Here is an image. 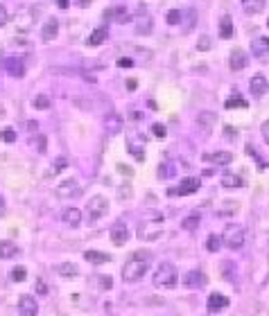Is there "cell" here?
I'll return each mask as SVG.
<instances>
[{
  "instance_id": "7dc6e473",
  "label": "cell",
  "mask_w": 269,
  "mask_h": 316,
  "mask_svg": "<svg viewBox=\"0 0 269 316\" xmlns=\"http://www.w3.org/2000/svg\"><path fill=\"white\" fill-rule=\"evenodd\" d=\"M127 88H129V91H136V79H127Z\"/></svg>"
},
{
  "instance_id": "b9f144b4",
  "label": "cell",
  "mask_w": 269,
  "mask_h": 316,
  "mask_svg": "<svg viewBox=\"0 0 269 316\" xmlns=\"http://www.w3.org/2000/svg\"><path fill=\"white\" fill-rule=\"evenodd\" d=\"M116 66H118V68H132V66H134V61L129 59V57H120Z\"/></svg>"
},
{
  "instance_id": "60d3db41",
  "label": "cell",
  "mask_w": 269,
  "mask_h": 316,
  "mask_svg": "<svg viewBox=\"0 0 269 316\" xmlns=\"http://www.w3.org/2000/svg\"><path fill=\"white\" fill-rule=\"evenodd\" d=\"M7 23H9V12L5 5H0V27H5Z\"/></svg>"
},
{
  "instance_id": "5b68a950",
  "label": "cell",
  "mask_w": 269,
  "mask_h": 316,
  "mask_svg": "<svg viewBox=\"0 0 269 316\" xmlns=\"http://www.w3.org/2000/svg\"><path fill=\"white\" fill-rule=\"evenodd\" d=\"M222 244H226L229 249L237 251L244 246V228L237 224H231L224 228V235H222Z\"/></svg>"
},
{
  "instance_id": "277c9868",
  "label": "cell",
  "mask_w": 269,
  "mask_h": 316,
  "mask_svg": "<svg viewBox=\"0 0 269 316\" xmlns=\"http://www.w3.org/2000/svg\"><path fill=\"white\" fill-rule=\"evenodd\" d=\"M109 212V201H106L102 194H95V197L88 199V204H86V217L88 221H98L102 219Z\"/></svg>"
},
{
  "instance_id": "cb8c5ba5",
  "label": "cell",
  "mask_w": 269,
  "mask_h": 316,
  "mask_svg": "<svg viewBox=\"0 0 269 316\" xmlns=\"http://www.w3.org/2000/svg\"><path fill=\"white\" fill-rule=\"evenodd\" d=\"M18 255V244L14 242H0V260H9V257Z\"/></svg>"
},
{
  "instance_id": "5bb4252c",
  "label": "cell",
  "mask_w": 269,
  "mask_h": 316,
  "mask_svg": "<svg viewBox=\"0 0 269 316\" xmlns=\"http://www.w3.org/2000/svg\"><path fill=\"white\" fill-rule=\"evenodd\" d=\"M184 284L188 287V289H202L203 284H206V276H203L202 271H188L184 276Z\"/></svg>"
},
{
  "instance_id": "ee69618b",
  "label": "cell",
  "mask_w": 269,
  "mask_h": 316,
  "mask_svg": "<svg viewBox=\"0 0 269 316\" xmlns=\"http://www.w3.org/2000/svg\"><path fill=\"white\" fill-rule=\"evenodd\" d=\"M224 136H226V138H229V140H233V138H235V136H237V131H235V129H233V126H224Z\"/></svg>"
},
{
  "instance_id": "ab89813d",
  "label": "cell",
  "mask_w": 269,
  "mask_h": 316,
  "mask_svg": "<svg viewBox=\"0 0 269 316\" xmlns=\"http://www.w3.org/2000/svg\"><path fill=\"white\" fill-rule=\"evenodd\" d=\"M0 138L5 140V142H14V140H16V131H14V129H5V131L0 133Z\"/></svg>"
},
{
  "instance_id": "4dcf8cb0",
  "label": "cell",
  "mask_w": 269,
  "mask_h": 316,
  "mask_svg": "<svg viewBox=\"0 0 269 316\" xmlns=\"http://www.w3.org/2000/svg\"><path fill=\"white\" fill-rule=\"evenodd\" d=\"M219 246H222V237H217V235H208V239H206V251H210V253H215V251H219Z\"/></svg>"
},
{
  "instance_id": "7bdbcfd3",
  "label": "cell",
  "mask_w": 269,
  "mask_h": 316,
  "mask_svg": "<svg viewBox=\"0 0 269 316\" xmlns=\"http://www.w3.org/2000/svg\"><path fill=\"white\" fill-rule=\"evenodd\" d=\"M260 133H263L265 142L269 145V120H265V122H263V126H260Z\"/></svg>"
},
{
  "instance_id": "7a4b0ae2",
  "label": "cell",
  "mask_w": 269,
  "mask_h": 316,
  "mask_svg": "<svg viewBox=\"0 0 269 316\" xmlns=\"http://www.w3.org/2000/svg\"><path fill=\"white\" fill-rule=\"evenodd\" d=\"M154 287L158 289H174L179 284V271L172 262H163L158 264V269L154 271Z\"/></svg>"
},
{
  "instance_id": "d590c367",
  "label": "cell",
  "mask_w": 269,
  "mask_h": 316,
  "mask_svg": "<svg viewBox=\"0 0 269 316\" xmlns=\"http://www.w3.org/2000/svg\"><path fill=\"white\" fill-rule=\"evenodd\" d=\"M168 23H170V25H179V23H181V9H172V12L168 14Z\"/></svg>"
},
{
  "instance_id": "3957f363",
  "label": "cell",
  "mask_w": 269,
  "mask_h": 316,
  "mask_svg": "<svg viewBox=\"0 0 269 316\" xmlns=\"http://www.w3.org/2000/svg\"><path fill=\"white\" fill-rule=\"evenodd\" d=\"M163 217H156L154 221H143V224L138 226V239H143V242H154L158 237L163 235Z\"/></svg>"
},
{
  "instance_id": "8d00e7d4",
  "label": "cell",
  "mask_w": 269,
  "mask_h": 316,
  "mask_svg": "<svg viewBox=\"0 0 269 316\" xmlns=\"http://www.w3.org/2000/svg\"><path fill=\"white\" fill-rule=\"evenodd\" d=\"M98 284L102 289H111L113 287V278L111 276H98Z\"/></svg>"
},
{
  "instance_id": "4316f807",
  "label": "cell",
  "mask_w": 269,
  "mask_h": 316,
  "mask_svg": "<svg viewBox=\"0 0 269 316\" xmlns=\"http://www.w3.org/2000/svg\"><path fill=\"white\" fill-rule=\"evenodd\" d=\"M247 104H249V102H247L240 93H233V95L224 102V106H226V109H247Z\"/></svg>"
},
{
  "instance_id": "d6a6232c",
  "label": "cell",
  "mask_w": 269,
  "mask_h": 316,
  "mask_svg": "<svg viewBox=\"0 0 269 316\" xmlns=\"http://www.w3.org/2000/svg\"><path fill=\"white\" fill-rule=\"evenodd\" d=\"M9 278H12L14 283H23L27 278V271H25V267H14L12 269V273H9Z\"/></svg>"
},
{
  "instance_id": "f1b7e54d",
  "label": "cell",
  "mask_w": 269,
  "mask_h": 316,
  "mask_svg": "<svg viewBox=\"0 0 269 316\" xmlns=\"http://www.w3.org/2000/svg\"><path fill=\"white\" fill-rule=\"evenodd\" d=\"M233 34H235V30H233V20H231V16H224L222 25H219V36H222V39H233Z\"/></svg>"
},
{
  "instance_id": "74e56055",
  "label": "cell",
  "mask_w": 269,
  "mask_h": 316,
  "mask_svg": "<svg viewBox=\"0 0 269 316\" xmlns=\"http://www.w3.org/2000/svg\"><path fill=\"white\" fill-rule=\"evenodd\" d=\"M151 133L156 136V138H165V133H168V129H165L161 122H156V125H151Z\"/></svg>"
},
{
  "instance_id": "f546056e",
  "label": "cell",
  "mask_w": 269,
  "mask_h": 316,
  "mask_svg": "<svg viewBox=\"0 0 269 316\" xmlns=\"http://www.w3.org/2000/svg\"><path fill=\"white\" fill-rule=\"evenodd\" d=\"M199 221H202L199 215H190V217H185L184 221H181V228H185V231H195V228L199 226Z\"/></svg>"
},
{
  "instance_id": "681fc988",
  "label": "cell",
  "mask_w": 269,
  "mask_h": 316,
  "mask_svg": "<svg viewBox=\"0 0 269 316\" xmlns=\"http://www.w3.org/2000/svg\"><path fill=\"white\" fill-rule=\"evenodd\" d=\"M59 5L64 7V9H66V7H68V0H59Z\"/></svg>"
},
{
  "instance_id": "83f0119b",
  "label": "cell",
  "mask_w": 269,
  "mask_h": 316,
  "mask_svg": "<svg viewBox=\"0 0 269 316\" xmlns=\"http://www.w3.org/2000/svg\"><path fill=\"white\" fill-rule=\"evenodd\" d=\"M265 2L267 0H242V7L247 14H260L265 9Z\"/></svg>"
},
{
  "instance_id": "d6986e66",
  "label": "cell",
  "mask_w": 269,
  "mask_h": 316,
  "mask_svg": "<svg viewBox=\"0 0 269 316\" xmlns=\"http://www.w3.org/2000/svg\"><path fill=\"white\" fill-rule=\"evenodd\" d=\"M247 63H249V57L244 54V50L235 47V50L231 52V70H242Z\"/></svg>"
},
{
  "instance_id": "8992f818",
  "label": "cell",
  "mask_w": 269,
  "mask_h": 316,
  "mask_svg": "<svg viewBox=\"0 0 269 316\" xmlns=\"http://www.w3.org/2000/svg\"><path fill=\"white\" fill-rule=\"evenodd\" d=\"M199 185H202V181H199L197 176H185V178H181L179 188H172L168 194H170V197H188V194H195V192L199 190Z\"/></svg>"
},
{
  "instance_id": "816d5d0a",
  "label": "cell",
  "mask_w": 269,
  "mask_h": 316,
  "mask_svg": "<svg viewBox=\"0 0 269 316\" xmlns=\"http://www.w3.org/2000/svg\"><path fill=\"white\" fill-rule=\"evenodd\" d=\"M267 25H269V20H267Z\"/></svg>"
},
{
  "instance_id": "e575fe53",
  "label": "cell",
  "mask_w": 269,
  "mask_h": 316,
  "mask_svg": "<svg viewBox=\"0 0 269 316\" xmlns=\"http://www.w3.org/2000/svg\"><path fill=\"white\" fill-rule=\"evenodd\" d=\"M174 176V165H161L158 167V178H170Z\"/></svg>"
},
{
  "instance_id": "f6af8a7d",
  "label": "cell",
  "mask_w": 269,
  "mask_h": 316,
  "mask_svg": "<svg viewBox=\"0 0 269 316\" xmlns=\"http://www.w3.org/2000/svg\"><path fill=\"white\" fill-rule=\"evenodd\" d=\"M36 291H39L41 296H43V294H48V284L43 283V280H36Z\"/></svg>"
},
{
  "instance_id": "ffe728a7",
  "label": "cell",
  "mask_w": 269,
  "mask_h": 316,
  "mask_svg": "<svg viewBox=\"0 0 269 316\" xmlns=\"http://www.w3.org/2000/svg\"><path fill=\"white\" fill-rule=\"evenodd\" d=\"M106 18L116 20V23H127V20L132 18L129 16V12H127V7H113V9H109V12L104 14Z\"/></svg>"
},
{
  "instance_id": "4fadbf2b",
  "label": "cell",
  "mask_w": 269,
  "mask_h": 316,
  "mask_svg": "<svg viewBox=\"0 0 269 316\" xmlns=\"http://www.w3.org/2000/svg\"><path fill=\"white\" fill-rule=\"evenodd\" d=\"M206 307H208L210 314H215V312H222V310H226V307H229V298L215 291V294H210V296H208V300H206Z\"/></svg>"
},
{
  "instance_id": "f907efd6",
  "label": "cell",
  "mask_w": 269,
  "mask_h": 316,
  "mask_svg": "<svg viewBox=\"0 0 269 316\" xmlns=\"http://www.w3.org/2000/svg\"><path fill=\"white\" fill-rule=\"evenodd\" d=\"M2 208H5V201H2V197H0V210H2Z\"/></svg>"
},
{
  "instance_id": "30bf717a",
  "label": "cell",
  "mask_w": 269,
  "mask_h": 316,
  "mask_svg": "<svg viewBox=\"0 0 269 316\" xmlns=\"http://www.w3.org/2000/svg\"><path fill=\"white\" fill-rule=\"evenodd\" d=\"M18 312L20 316H36L39 314V305H36V298L27 296V294H23V296L18 298Z\"/></svg>"
},
{
  "instance_id": "52a82bcc",
  "label": "cell",
  "mask_w": 269,
  "mask_h": 316,
  "mask_svg": "<svg viewBox=\"0 0 269 316\" xmlns=\"http://www.w3.org/2000/svg\"><path fill=\"white\" fill-rule=\"evenodd\" d=\"M215 122H217L215 113H210V111H202V113H199V115H197V126H199V131H202V136H210V133H213Z\"/></svg>"
},
{
  "instance_id": "e0dca14e",
  "label": "cell",
  "mask_w": 269,
  "mask_h": 316,
  "mask_svg": "<svg viewBox=\"0 0 269 316\" xmlns=\"http://www.w3.org/2000/svg\"><path fill=\"white\" fill-rule=\"evenodd\" d=\"M5 70L12 75V77H23V75H25V63H23V59L12 57V59L5 61Z\"/></svg>"
},
{
  "instance_id": "2e32d148",
  "label": "cell",
  "mask_w": 269,
  "mask_h": 316,
  "mask_svg": "<svg viewBox=\"0 0 269 316\" xmlns=\"http://www.w3.org/2000/svg\"><path fill=\"white\" fill-rule=\"evenodd\" d=\"M251 52H253V57H258V59L269 57V36H258V39L251 43Z\"/></svg>"
},
{
  "instance_id": "9c48e42d",
  "label": "cell",
  "mask_w": 269,
  "mask_h": 316,
  "mask_svg": "<svg viewBox=\"0 0 269 316\" xmlns=\"http://www.w3.org/2000/svg\"><path fill=\"white\" fill-rule=\"evenodd\" d=\"M122 126H125V120H122V115H118V113H109L104 118V131L109 133V136H118V133L122 131Z\"/></svg>"
},
{
  "instance_id": "9a60e30c",
  "label": "cell",
  "mask_w": 269,
  "mask_h": 316,
  "mask_svg": "<svg viewBox=\"0 0 269 316\" xmlns=\"http://www.w3.org/2000/svg\"><path fill=\"white\" fill-rule=\"evenodd\" d=\"M61 221L70 228H77L82 224V210L79 208H66V210L61 212Z\"/></svg>"
},
{
  "instance_id": "7402d4cb",
  "label": "cell",
  "mask_w": 269,
  "mask_h": 316,
  "mask_svg": "<svg viewBox=\"0 0 269 316\" xmlns=\"http://www.w3.org/2000/svg\"><path fill=\"white\" fill-rule=\"evenodd\" d=\"M84 260H88L91 264H106V262H111V255L100 253V251H86V253H84Z\"/></svg>"
},
{
  "instance_id": "f35d334b",
  "label": "cell",
  "mask_w": 269,
  "mask_h": 316,
  "mask_svg": "<svg viewBox=\"0 0 269 316\" xmlns=\"http://www.w3.org/2000/svg\"><path fill=\"white\" fill-rule=\"evenodd\" d=\"M197 50H202V52L210 50V36H202V39L197 41Z\"/></svg>"
},
{
  "instance_id": "ba28073f",
  "label": "cell",
  "mask_w": 269,
  "mask_h": 316,
  "mask_svg": "<svg viewBox=\"0 0 269 316\" xmlns=\"http://www.w3.org/2000/svg\"><path fill=\"white\" fill-rule=\"evenodd\" d=\"M79 183L75 181V178H68V181H64V183L57 188V197L59 199H75L79 197Z\"/></svg>"
},
{
  "instance_id": "ac0fdd59",
  "label": "cell",
  "mask_w": 269,
  "mask_h": 316,
  "mask_svg": "<svg viewBox=\"0 0 269 316\" xmlns=\"http://www.w3.org/2000/svg\"><path fill=\"white\" fill-rule=\"evenodd\" d=\"M106 36H109V30H106V27H98V30H93L91 36L86 39V46H88V47L102 46V43L106 41Z\"/></svg>"
},
{
  "instance_id": "c3c4849f",
  "label": "cell",
  "mask_w": 269,
  "mask_h": 316,
  "mask_svg": "<svg viewBox=\"0 0 269 316\" xmlns=\"http://www.w3.org/2000/svg\"><path fill=\"white\" fill-rule=\"evenodd\" d=\"M39 149L41 152H46V138H43V136L39 138Z\"/></svg>"
},
{
  "instance_id": "603a6c76",
  "label": "cell",
  "mask_w": 269,
  "mask_h": 316,
  "mask_svg": "<svg viewBox=\"0 0 269 316\" xmlns=\"http://www.w3.org/2000/svg\"><path fill=\"white\" fill-rule=\"evenodd\" d=\"M222 185L224 188H231V190H235V188H242V178L233 174V172H224L222 174Z\"/></svg>"
},
{
  "instance_id": "bcb514c9",
  "label": "cell",
  "mask_w": 269,
  "mask_h": 316,
  "mask_svg": "<svg viewBox=\"0 0 269 316\" xmlns=\"http://www.w3.org/2000/svg\"><path fill=\"white\" fill-rule=\"evenodd\" d=\"M118 170L122 172V174H127V176H132V174H134V170H132V167H125V165H122V163L118 165Z\"/></svg>"
},
{
  "instance_id": "6da1fadb",
  "label": "cell",
  "mask_w": 269,
  "mask_h": 316,
  "mask_svg": "<svg viewBox=\"0 0 269 316\" xmlns=\"http://www.w3.org/2000/svg\"><path fill=\"white\" fill-rule=\"evenodd\" d=\"M150 264H151V253L150 251H134L129 260L125 262L122 267V278H125V283H138L140 278L150 271Z\"/></svg>"
},
{
  "instance_id": "836d02e7",
  "label": "cell",
  "mask_w": 269,
  "mask_h": 316,
  "mask_svg": "<svg viewBox=\"0 0 269 316\" xmlns=\"http://www.w3.org/2000/svg\"><path fill=\"white\" fill-rule=\"evenodd\" d=\"M127 147H129V149H132L134 158H136V160H140V163H143V160H145V149H143V147H138L136 142H134V140H129V142H127Z\"/></svg>"
},
{
  "instance_id": "d4e9b609",
  "label": "cell",
  "mask_w": 269,
  "mask_h": 316,
  "mask_svg": "<svg viewBox=\"0 0 269 316\" xmlns=\"http://www.w3.org/2000/svg\"><path fill=\"white\" fill-rule=\"evenodd\" d=\"M203 158H206V160H213V163H217V165H229L231 160H233V154L215 152V154H203Z\"/></svg>"
},
{
  "instance_id": "8fae6325",
  "label": "cell",
  "mask_w": 269,
  "mask_h": 316,
  "mask_svg": "<svg viewBox=\"0 0 269 316\" xmlns=\"http://www.w3.org/2000/svg\"><path fill=\"white\" fill-rule=\"evenodd\" d=\"M249 91H251V95H253V97H263L265 93L269 91L267 77H265V75H253V77H251V81H249Z\"/></svg>"
},
{
  "instance_id": "44dd1931",
  "label": "cell",
  "mask_w": 269,
  "mask_h": 316,
  "mask_svg": "<svg viewBox=\"0 0 269 316\" xmlns=\"http://www.w3.org/2000/svg\"><path fill=\"white\" fill-rule=\"evenodd\" d=\"M57 34H59V23H57L54 18L46 20V25H43V30H41V36H43V41H52Z\"/></svg>"
},
{
  "instance_id": "7c38bea8",
  "label": "cell",
  "mask_w": 269,
  "mask_h": 316,
  "mask_svg": "<svg viewBox=\"0 0 269 316\" xmlns=\"http://www.w3.org/2000/svg\"><path fill=\"white\" fill-rule=\"evenodd\" d=\"M111 242L116 244V246H125L127 244V239H129V228H127L122 221H118L116 226H111Z\"/></svg>"
},
{
  "instance_id": "1f68e13d",
  "label": "cell",
  "mask_w": 269,
  "mask_h": 316,
  "mask_svg": "<svg viewBox=\"0 0 269 316\" xmlns=\"http://www.w3.org/2000/svg\"><path fill=\"white\" fill-rule=\"evenodd\" d=\"M34 109H41V111H46V109H50V97L48 95H36L32 102Z\"/></svg>"
},
{
  "instance_id": "484cf974",
  "label": "cell",
  "mask_w": 269,
  "mask_h": 316,
  "mask_svg": "<svg viewBox=\"0 0 269 316\" xmlns=\"http://www.w3.org/2000/svg\"><path fill=\"white\" fill-rule=\"evenodd\" d=\"M57 273L64 278H75V276H79V269L72 262H61V264H57Z\"/></svg>"
}]
</instances>
